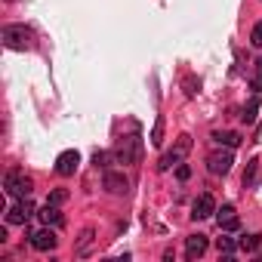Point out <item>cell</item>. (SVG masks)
I'll return each instance as SVG.
<instances>
[{"label": "cell", "instance_id": "cell-24", "mask_svg": "<svg viewBox=\"0 0 262 262\" xmlns=\"http://www.w3.org/2000/svg\"><path fill=\"white\" fill-rule=\"evenodd\" d=\"M93 164H96V167H105V155H102V151H96V155H93Z\"/></svg>", "mask_w": 262, "mask_h": 262}, {"label": "cell", "instance_id": "cell-13", "mask_svg": "<svg viewBox=\"0 0 262 262\" xmlns=\"http://www.w3.org/2000/svg\"><path fill=\"white\" fill-rule=\"evenodd\" d=\"M37 216L43 219V225H53V228H59V225L65 222V216L59 213V207H56V204H47V207H43V210H40Z\"/></svg>", "mask_w": 262, "mask_h": 262}, {"label": "cell", "instance_id": "cell-23", "mask_svg": "<svg viewBox=\"0 0 262 262\" xmlns=\"http://www.w3.org/2000/svg\"><path fill=\"white\" fill-rule=\"evenodd\" d=\"M188 176H191V167H185V164H179V167H176V179H179V182H185Z\"/></svg>", "mask_w": 262, "mask_h": 262}, {"label": "cell", "instance_id": "cell-22", "mask_svg": "<svg viewBox=\"0 0 262 262\" xmlns=\"http://www.w3.org/2000/svg\"><path fill=\"white\" fill-rule=\"evenodd\" d=\"M250 43L262 50V22H256V25H253V34H250Z\"/></svg>", "mask_w": 262, "mask_h": 262}, {"label": "cell", "instance_id": "cell-21", "mask_svg": "<svg viewBox=\"0 0 262 262\" xmlns=\"http://www.w3.org/2000/svg\"><path fill=\"white\" fill-rule=\"evenodd\" d=\"M65 201H68V191H65V188H56V191L47 198V204H56V207H59V204H65Z\"/></svg>", "mask_w": 262, "mask_h": 262}, {"label": "cell", "instance_id": "cell-12", "mask_svg": "<svg viewBox=\"0 0 262 262\" xmlns=\"http://www.w3.org/2000/svg\"><path fill=\"white\" fill-rule=\"evenodd\" d=\"M204 253H207V237H204V234L185 237V256H188V259H201Z\"/></svg>", "mask_w": 262, "mask_h": 262}, {"label": "cell", "instance_id": "cell-11", "mask_svg": "<svg viewBox=\"0 0 262 262\" xmlns=\"http://www.w3.org/2000/svg\"><path fill=\"white\" fill-rule=\"evenodd\" d=\"M102 185H105V191H108V194H126V188H129L126 176H123V173H114V170H108V173H105Z\"/></svg>", "mask_w": 262, "mask_h": 262}, {"label": "cell", "instance_id": "cell-20", "mask_svg": "<svg viewBox=\"0 0 262 262\" xmlns=\"http://www.w3.org/2000/svg\"><path fill=\"white\" fill-rule=\"evenodd\" d=\"M259 241H262L259 234H247V237H241V244H237V247H241V250H256V247H259Z\"/></svg>", "mask_w": 262, "mask_h": 262}, {"label": "cell", "instance_id": "cell-15", "mask_svg": "<svg viewBox=\"0 0 262 262\" xmlns=\"http://www.w3.org/2000/svg\"><path fill=\"white\" fill-rule=\"evenodd\" d=\"M256 111H259V96L253 93V99L244 105V114H241V120H244V123H253V120H256Z\"/></svg>", "mask_w": 262, "mask_h": 262}, {"label": "cell", "instance_id": "cell-2", "mask_svg": "<svg viewBox=\"0 0 262 262\" xmlns=\"http://www.w3.org/2000/svg\"><path fill=\"white\" fill-rule=\"evenodd\" d=\"M114 158H117L120 164H139V158H142V139H139V136L120 139L117 148H114Z\"/></svg>", "mask_w": 262, "mask_h": 262}, {"label": "cell", "instance_id": "cell-3", "mask_svg": "<svg viewBox=\"0 0 262 262\" xmlns=\"http://www.w3.org/2000/svg\"><path fill=\"white\" fill-rule=\"evenodd\" d=\"M188 151H191V136H185V133H182V136L176 139V145H173V148H170V151L161 158L158 170H170V167H179V164L185 161V155H188Z\"/></svg>", "mask_w": 262, "mask_h": 262}, {"label": "cell", "instance_id": "cell-8", "mask_svg": "<svg viewBox=\"0 0 262 262\" xmlns=\"http://www.w3.org/2000/svg\"><path fill=\"white\" fill-rule=\"evenodd\" d=\"M56 244H59V237H56V231H53L50 225L31 234V247H34V250H40V253H47V250H56Z\"/></svg>", "mask_w": 262, "mask_h": 262}, {"label": "cell", "instance_id": "cell-1", "mask_svg": "<svg viewBox=\"0 0 262 262\" xmlns=\"http://www.w3.org/2000/svg\"><path fill=\"white\" fill-rule=\"evenodd\" d=\"M0 37H4V47H10V50H31L34 47V34L25 25H4Z\"/></svg>", "mask_w": 262, "mask_h": 262}, {"label": "cell", "instance_id": "cell-4", "mask_svg": "<svg viewBox=\"0 0 262 262\" xmlns=\"http://www.w3.org/2000/svg\"><path fill=\"white\" fill-rule=\"evenodd\" d=\"M4 188H7V194H13V198H28L31 188H34V182H31V176H25L22 170H13V173H7V179H4Z\"/></svg>", "mask_w": 262, "mask_h": 262}, {"label": "cell", "instance_id": "cell-17", "mask_svg": "<svg viewBox=\"0 0 262 262\" xmlns=\"http://www.w3.org/2000/svg\"><path fill=\"white\" fill-rule=\"evenodd\" d=\"M90 244H93V228H86V231L80 234V244H77L74 253H77V256H86V253H90Z\"/></svg>", "mask_w": 262, "mask_h": 262}, {"label": "cell", "instance_id": "cell-10", "mask_svg": "<svg viewBox=\"0 0 262 262\" xmlns=\"http://www.w3.org/2000/svg\"><path fill=\"white\" fill-rule=\"evenodd\" d=\"M216 222H219L222 231H237L241 228V219H237L231 204H222V210H216Z\"/></svg>", "mask_w": 262, "mask_h": 262}, {"label": "cell", "instance_id": "cell-14", "mask_svg": "<svg viewBox=\"0 0 262 262\" xmlns=\"http://www.w3.org/2000/svg\"><path fill=\"white\" fill-rule=\"evenodd\" d=\"M213 142H219V145H225V148H237V145H241V136L231 133V129H225V133H222V129H216V133H213Z\"/></svg>", "mask_w": 262, "mask_h": 262}, {"label": "cell", "instance_id": "cell-18", "mask_svg": "<svg viewBox=\"0 0 262 262\" xmlns=\"http://www.w3.org/2000/svg\"><path fill=\"white\" fill-rule=\"evenodd\" d=\"M151 145H164V117H158L151 126Z\"/></svg>", "mask_w": 262, "mask_h": 262}, {"label": "cell", "instance_id": "cell-16", "mask_svg": "<svg viewBox=\"0 0 262 262\" xmlns=\"http://www.w3.org/2000/svg\"><path fill=\"white\" fill-rule=\"evenodd\" d=\"M250 90L253 93H259L262 90V56L253 62V77H250Z\"/></svg>", "mask_w": 262, "mask_h": 262}, {"label": "cell", "instance_id": "cell-6", "mask_svg": "<svg viewBox=\"0 0 262 262\" xmlns=\"http://www.w3.org/2000/svg\"><path fill=\"white\" fill-rule=\"evenodd\" d=\"M231 164H234L231 151H213V155L207 158V170H210L213 176H225V173L231 170Z\"/></svg>", "mask_w": 262, "mask_h": 262}, {"label": "cell", "instance_id": "cell-7", "mask_svg": "<svg viewBox=\"0 0 262 262\" xmlns=\"http://www.w3.org/2000/svg\"><path fill=\"white\" fill-rule=\"evenodd\" d=\"M77 167H80V155H77L74 148H68V151H62V155L56 158V173H59V176H74Z\"/></svg>", "mask_w": 262, "mask_h": 262}, {"label": "cell", "instance_id": "cell-5", "mask_svg": "<svg viewBox=\"0 0 262 262\" xmlns=\"http://www.w3.org/2000/svg\"><path fill=\"white\" fill-rule=\"evenodd\" d=\"M31 216H34V204H31L28 198H19V201L7 210V222H10V225H25Z\"/></svg>", "mask_w": 262, "mask_h": 262}, {"label": "cell", "instance_id": "cell-19", "mask_svg": "<svg viewBox=\"0 0 262 262\" xmlns=\"http://www.w3.org/2000/svg\"><path fill=\"white\" fill-rule=\"evenodd\" d=\"M234 247H237V244H234L231 237H219V241H216V250H219V253H222L225 259H228V256L234 253Z\"/></svg>", "mask_w": 262, "mask_h": 262}, {"label": "cell", "instance_id": "cell-9", "mask_svg": "<svg viewBox=\"0 0 262 262\" xmlns=\"http://www.w3.org/2000/svg\"><path fill=\"white\" fill-rule=\"evenodd\" d=\"M216 213V201H213V194H201L194 204H191V219H210Z\"/></svg>", "mask_w": 262, "mask_h": 262}]
</instances>
